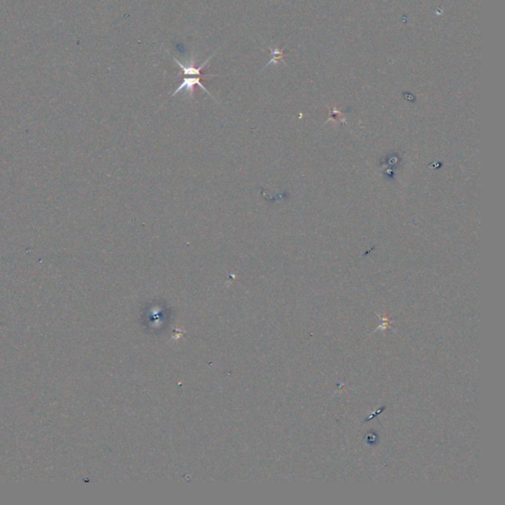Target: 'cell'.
<instances>
[{"label": "cell", "mask_w": 505, "mask_h": 505, "mask_svg": "<svg viewBox=\"0 0 505 505\" xmlns=\"http://www.w3.org/2000/svg\"><path fill=\"white\" fill-rule=\"evenodd\" d=\"M195 85H199V86H200V87H201V88H202V89H203L206 93H208V94H209V95H210L212 99H214V98L212 97V95L210 93V91H209V90H208V89H207V88L203 85V83H202V81H201V78H200V77H191V78H186V77H185V78L183 79V82L181 83V85H180V86L176 89V91L173 93L172 97L176 96V95H177L178 93H180L182 90H185L186 92L190 93V95H191V96H193V95H194V87H195Z\"/></svg>", "instance_id": "obj_1"}, {"label": "cell", "mask_w": 505, "mask_h": 505, "mask_svg": "<svg viewBox=\"0 0 505 505\" xmlns=\"http://www.w3.org/2000/svg\"><path fill=\"white\" fill-rule=\"evenodd\" d=\"M213 54H214V53H212V54H211V55H210V57H209V58H208V59H207V60H206V61H205V62H204V63H203L200 67H198V68H197V67H195L193 64H191V65H186V64L182 63L180 60H178L176 57H173V58H174L175 62L177 63V65H179V66L182 68L184 75H199V76H210H210H215V75H212V74H203V73H202V70H203V68L207 65V63L210 61V59L213 56Z\"/></svg>", "instance_id": "obj_2"}, {"label": "cell", "mask_w": 505, "mask_h": 505, "mask_svg": "<svg viewBox=\"0 0 505 505\" xmlns=\"http://www.w3.org/2000/svg\"><path fill=\"white\" fill-rule=\"evenodd\" d=\"M269 49L271 50V60H270V61H269V62L265 65V67H266V66H268V65H269V64H271V63L278 62V61L282 58V56H283V50H282V49H281V50H279V49H277V48H273V49H272V47H269Z\"/></svg>", "instance_id": "obj_3"}]
</instances>
